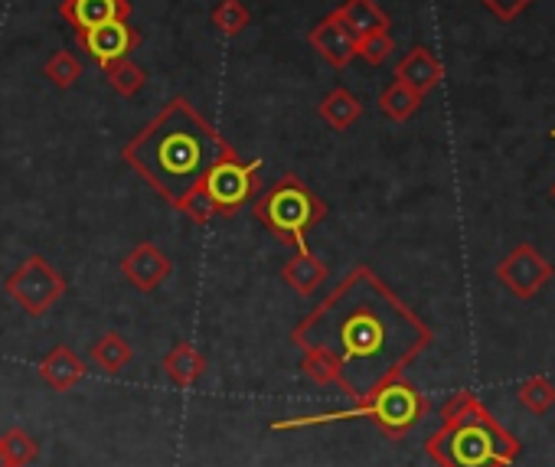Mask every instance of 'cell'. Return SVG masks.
Returning a JSON list of instances; mask_svg holds the SVG:
<instances>
[{"instance_id": "15", "label": "cell", "mask_w": 555, "mask_h": 467, "mask_svg": "<svg viewBox=\"0 0 555 467\" xmlns=\"http://www.w3.org/2000/svg\"><path fill=\"white\" fill-rule=\"evenodd\" d=\"M40 376L56 392H73L86 379V363L73 353V347L60 343L40 360Z\"/></svg>"}, {"instance_id": "27", "label": "cell", "mask_w": 555, "mask_h": 467, "mask_svg": "<svg viewBox=\"0 0 555 467\" xmlns=\"http://www.w3.org/2000/svg\"><path fill=\"white\" fill-rule=\"evenodd\" d=\"M183 216H190L196 225H206V222H212L216 219V206H212V199L206 196V190L203 186H196L193 193H186L183 196V203L177 206Z\"/></svg>"}, {"instance_id": "7", "label": "cell", "mask_w": 555, "mask_h": 467, "mask_svg": "<svg viewBox=\"0 0 555 467\" xmlns=\"http://www.w3.org/2000/svg\"><path fill=\"white\" fill-rule=\"evenodd\" d=\"M4 291L30 314L43 317L63 295H66V278L43 259L30 256L17 265V272L4 282Z\"/></svg>"}, {"instance_id": "26", "label": "cell", "mask_w": 555, "mask_h": 467, "mask_svg": "<svg viewBox=\"0 0 555 467\" xmlns=\"http://www.w3.org/2000/svg\"><path fill=\"white\" fill-rule=\"evenodd\" d=\"M396 53V43L389 34H366V37H357V56L370 66H383L389 56Z\"/></svg>"}, {"instance_id": "17", "label": "cell", "mask_w": 555, "mask_h": 467, "mask_svg": "<svg viewBox=\"0 0 555 467\" xmlns=\"http://www.w3.org/2000/svg\"><path fill=\"white\" fill-rule=\"evenodd\" d=\"M164 373L170 376L173 386L193 389V386L203 379V373H206V356H203L193 343L180 340V343H173V350L164 356Z\"/></svg>"}, {"instance_id": "23", "label": "cell", "mask_w": 555, "mask_h": 467, "mask_svg": "<svg viewBox=\"0 0 555 467\" xmlns=\"http://www.w3.org/2000/svg\"><path fill=\"white\" fill-rule=\"evenodd\" d=\"M209 21L222 37H238L251 24V11L242 4V0H219Z\"/></svg>"}, {"instance_id": "2", "label": "cell", "mask_w": 555, "mask_h": 467, "mask_svg": "<svg viewBox=\"0 0 555 467\" xmlns=\"http://www.w3.org/2000/svg\"><path fill=\"white\" fill-rule=\"evenodd\" d=\"M229 154H235L232 144L186 99H170L121 151L125 164L173 209Z\"/></svg>"}, {"instance_id": "21", "label": "cell", "mask_w": 555, "mask_h": 467, "mask_svg": "<svg viewBox=\"0 0 555 467\" xmlns=\"http://www.w3.org/2000/svg\"><path fill=\"white\" fill-rule=\"evenodd\" d=\"M418 108H422V95L412 92L409 86H402L399 79L392 86H386L383 95H379V112L389 121H409Z\"/></svg>"}, {"instance_id": "29", "label": "cell", "mask_w": 555, "mask_h": 467, "mask_svg": "<svg viewBox=\"0 0 555 467\" xmlns=\"http://www.w3.org/2000/svg\"><path fill=\"white\" fill-rule=\"evenodd\" d=\"M0 467H14L11 457H8V451H4V444H0Z\"/></svg>"}, {"instance_id": "25", "label": "cell", "mask_w": 555, "mask_h": 467, "mask_svg": "<svg viewBox=\"0 0 555 467\" xmlns=\"http://www.w3.org/2000/svg\"><path fill=\"white\" fill-rule=\"evenodd\" d=\"M43 73H47V79H50L56 89H73V86L79 82V76H82V63H79L76 53L60 50V53H53V56L47 60Z\"/></svg>"}, {"instance_id": "16", "label": "cell", "mask_w": 555, "mask_h": 467, "mask_svg": "<svg viewBox=\"0 0 555 467\" xmlns=\"http://www.w3.org/2000/svg\"><path fill=\"white\" fill-rule=\"evenodd\" d=\"M344 27L353 37H366V34H389V14L376 4V0H344V4L334 11Z\"/></svg>"}, {"instance_id": "9", "label": "cell", "mask_w": 555, "mask_h": 467, "mask_svg": "<svg viewBox=\"0 0 555 467\" xmlns=\"http://www.w3.org/2000/svg\"><path fill=\"white\" fill-rule=\"evenodd\" d=\"M76 43L82 47V53H89L105 69L108 63L128 60L141 47V34L128 21H108V24H95L89 30H76Z\"/></svg>"}, {"instance_id": "28", "label": "cell", "mask_w": 555, "mask_h": 467, "mask_svg": "<svg viewBox=\"0 0 555 467\" xmlns=\"http://www.w3.org/2000/svg\"><path fill=\"white\" fill-rule=\"evenodd\" d=\"M480 4L493 14V17H500L503 24H509V21H516L532 0H480Z\"/></svg>"}, {"instance_id": "6", "label": "cell", "mask_w": 555, "mask_h": 467, "mask_svg": "<svg viewBox=\"0 0 555 467\" xmlns=\"http://www.w3.org/2000/svg\"><path fill=\"white\" fill-rule=\"evenodd\" d=\"M258 173H261V160H238V154H229L206 173L199 186L212 199L216 216H232L242 206H248L261 190Z\"/></svg>"}, {"instance_id": "11", "label": "cell", "mask_w": 555, "mask_h": 467, "mask_svg": "<svg viewBox=\"0 0 555 467\" xmlns=\"http://www.w3.org/2000/svg\"><path fill=\"white\" fill-rule=\"evenodd\" d=\"M308 43L314 53H321L337 69H344L357 60V37L344 27V21L337 14H327L318 27H311Z\"/></svg>"}, {"instance_id": "4", "label": "cell", "mask_w": 555, "mask_h": 467, "mask_svg": "<svg viewBox=\"0 0 555 467\" xmlns=\"http://www.w3.org/2000/svg\"><path fill=\"white\" fill-rule=\"evenodd\" d=\"M251 212L271 236L292 246V252H305V249H311L308 232L321 219H327V203L301 177L288 173L255 196Z\"/></svg>"}, {"instance_id": "14", "label": "cell", "mask_w": 555, "mask_h": 467, "mask_svg": "<svg viewBox=\"0 0 555 467\" xmlns=\"http://www.w3.org/2000/svg\"><path fill=\"white\" fill-rule=\"evenodd\" d=\"M327 262L321 259V256H314L311 249H305V252H292V259L282 265V282L288 285V288H295L301 298H311V295H318L324 285H327Z\"/></svg>"}, {"instance_id": "5", "label": "cell", "mask_w": 555, "mask_h": 467, "mask_svg": "<svg viewBox=\"0 0 555 467\" xmlns=\"http://www.w3.org/2000/svg\"><path fill=\"white\" fill-rule=\"evenodd\" d=\"M428 412V399L405 382L402 376L376 386L370 395H363L350 412H334V415H314V418H301V421H278L274 428H298V425H324V421H337V418H370L383 434L389 438H402L409 434L422 415Z\"/></svg>"}, {"instance_id": "8", "label": "cell", "mask_w": 555, "mask_h": 467, "mask_svg": "<svg viewBox=\"0 0 555 467\" xmlns=\"http://www.w3.org/2000/svg\"><path fill=\"white\" fill-rule=\"evenodd\" d=\"M555 275V265L529 243H519L500 265H496V282L519 301H532Z\"/></svg>"}, {"instance_id": "13", "label": "cell", "mask_w": 555, "mask_h": 467, "mask_svg": "<svg viewBox=\"0 0 555 467\" xmlns=\"http://www.w3.org/2000/svg\"><path fill=\"white\" fill-rule=\"evenodd\" d=\"M396 79L425 99L428 92H435V89L441 86V79H444V66H441V60H438L428 47H415V50H412V53H405V56H402V63L396 66Z\"/></svg>"}, {"instance_id": "24", "label": "cell", "mask_w": 555, "mask_h": 467, "mask_svg": "<svg viewBox=\"0 0 555 467\" xmlns=\"http://www.w3.org/2000/svg\"><path fill=\"white\" fill-rule=\"evenodd\" d=\"M0 444H4L14 467H27V464H34L40 457L37 438L30 431H24V428H8L4 434H0Z\"/></svg>"}, {"instance_id": "19", "label": "cell", "mask_w": 555, "mask_h": 467, "mask_svg": "<svg viewBox=\"0 0 555 467\" xmlns=\"http://www.w3.org/2000/svg\"><path fill=\"white\" fill-rule=\"evenodd\" d=\"M92 363L105 373V376H115V373H121L128 363H131V343L118 334V330H108V334H102L95 343H92Z\"/></svg>"}, {"instance_id": "10", "label": "cell", "mask_w": 555, "mask_h": 467, "mask_svg": "<svg viewBox=\"0 0 555 467\" xmlns=\"http://www.w3.org/2000/svg\"><path fill=\"white\" fill-rule=\"evenodd\" d=\"M173 272V262L164 249H157L154 243H141L134 246L125 262H121V275L128 278V285H134L138 291L151 295L154 288H160Z\"/></svg>"}, {"instance_id": "20", "label": "cell", "mask_w": 555, "mask_h": 467, "mask_svg": "<svg viewBox=\"0 0 555 467\" xmlns=\"http://www.w3.org/2000/svg\"><path fill=\"white\" fill-rule=\"evenodd\" d=\"M516 402L542 418L555 408V382L548 376H529L516 386Z\"/></svg>"}, {"instance_id": "3", "label": "cell", "mask_w": 555, "mask_h": 467, "mask_svg": "<svg viewBox=\"0 0 555 467\" xmlns=\"http://www.w3.org/2000/svg\"><path fill=\"white\" fill-rule=\"evenodd\" d=\"M438 467H506L519 454V441L496 425L474 392H454L441 408V428L425 441Z\"/></svg>"}, {"instance_id": "12", "label": "cell", "mask_w": 555, "mask_h": 467, "mask_svg": "<svg viewBox=\"0 0 555 467\" xmlns=\"http://www.w3.org/2000/svg\"><path fill=\"white\" fill-rule=\"evenodd\" d=\"M131 11V0H63L60 4V17L76 30H89L108 21H128Z\"/></svg>"}, {"instance_id": "1", "label": "cell", "mask_w": 555, "mask_h": 467, "mask_svg": "<svg viewBox=\"0 0 555 467\" xmlns=\"http://www.w3.org/2000/svg\"><path fill=\"white\" fill-rule=\"evenodd\" d=\"M292 340L318 386H340L360 402L428 350L431 327L370 265H357L292 330Z\"/></svg>"}, {"instance_id": "22", "label": "cell", "mask_w": 555, "mask_h": 467, "mask_svg": "<svg viewBox=\"0 0 555 467\" xmlns=\"http://www.w3.org/2000/svg\"><path fill=\"white\" fill-rule=\"evenodd\" d=\"M105 79H108V86L118 92V95H125V99H134L144 86H147V73L128 56V60H118V63H108L105 69Z\"/></svg>"}, {"instance_id": "30", "label": "cell", "mask_w": 555, "mask_h": 467, "mask_svg": "<svg viewBox=\"0 0 555 467\" xmlns=\"http://www.w3.org/2000/svg\"><path fill=\"white\" fill-rule=\"evenodd\" d=\"M548 196H552V199H555V183H552V190H548Z\"/></svg>"}, {"instance_id": "18", "label": "cell", "mask_w": 555, "mask_h": 467, "mask_svg": "<svg viewBox=\"0 0 555 467\" xmlns=\"http://www.w3.org/2000/svg\"><path fill=\"white\" fill-rule=\"evenodd\" d=\"M318 112H321V118H324L334 131H347V128H353V125L360 121L363 105H360V99H357L350 89H334V92L324 95V102H321Z\"/></svg>"}, {"instance_id": "31", "label": "cell", "mask_w": 555, "mask_h": 467, "mask_svg": "<svg viewBox=\"0 0 555 467\" xmlns=\"http://www.w3.org/2000/svg\"><path fill=\"white\" fill-rule=\"evenodd\" d=\"M552 138H555V131H552Z\"/></svg>"}]
</instances>
